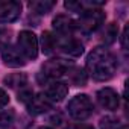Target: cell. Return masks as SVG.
<instances>
[{"instance_id":"obj_13","label":"cell","mask_w":129,"mask_h":129,"mask_svg":"<svg viewBox=\"0 0 129 129\" xmlns=\"http://www.w3.org/2000/svg\"><path fill=\"white\" fill-rule=\"evenodd\" d=\"M41 46H43V52L46 55H50L58 49V38L50 32H44L41 37Z\"/></svg>"},{"instance_id":"obj_7","label":"cell","mask_w":129,"mask_h":129,"mask_svg":"<svg viewBox=\"0 0 129 129\" xmlns=\"http://www.w3.org/2000/svg\"><path fill=\"white\" fill-rule=\"evenodd\" d=\"M53 29L61 37H72V34L78 29V23L67 15H58L53 18Z\"/></svg>"},{"instance_id":"obj_4","label":"cell","mask_w":129,"mask_h":129,"mask_svg":"<svg viewBox=\"0 0 129 129\" xmlns=\"http://www.w3.org/2000/svg\"><path fill=\"white\" fill-rule=\"evenodd\" d=\"M17 49L24 59H35L38 56V38L30 30H21L17 40Z\"/></svg>"},{"instance_id":"obj_6","label":"cell","mask_w":129,"mask_h":129,"mask_svg":"<svg viewBox=\"0 0 129 129\" xmlns=\"http://www.w3.org/2000/svg\"><path fill=\"white\" fill-rule=\"evenodd\" d=\"M21 14V3L15 0L0 2V23L15 21Z\"/></svg>"},{"instance_id":"obj_19","label":"cell","mask_w":129,"mask_h":129,"mask_svg":"<svg viewBox=\"0 0 129 129\" xmlns=\"http://www.w3.org/2000/svg\"><path fill=\"white\" fill-rule=\"evenodd\" d=\"M12 118H14V112L12 111L2 112V114H0V126H8V124H11Z\"/></svg>"},{"instance_id":"obj_1","label":"cell","mask_w":129,"mask_h":129,"mask_svg":"<svg viewBox=\"0 0 129 129\" xmlns=\"http://www.w3.org/2000/svg\"><path fill=\"white\" fill-rule=\"evenodd\" d=\"M117 58L105 47H96L87 58V70L96 81H108L117 72Z\"/></svg>"},{"instance_id":"obj_15","label":"cell","mask_w":129,"mask_h":129,"mask_svg":"<svg viewBox=\"0 0 129 129\" xmlns=\"http://www.w3.org/2000/svg\"><path fill=\"white\" fill-rule=\"evenodd\" d=\"M69 76H70V81L75 84V85H85V82H87V73H85V70L84 69H72L70 72H69Z\"/></svg>"},{"instance_id":"obj_18","label":"cell","mask_w":129,"mask_h":129,"mask_svg":"<svg viewBox=\"0 0 129 129\" xmlns=\"http://www.w3.org/2000/svg\"><path fill=\"white\" fill-rule=\"evenodd\" d=\"M117 120L115 118H111V117H106V118H102L100 121V127L102 129H117Z\"/></svg>"},{"instance_id":"obj_5","label":"cell","mask_w":129,"mask_h":129,"mask_svg":"<svg viewBox=\"0 0 129 129\" xmlns=\"http://www.w3.org/2000/svg\"><path fill=\"white\" fill-rule=\"evenodd\" d=\"M73 69L72 62L66 61V59H61V58H56V59H50L47 62L43 64L41 67V75L46 78V79H56V78H61L64 75H69V72Z\"/></svg>"},{"instance_id":"obj_8","label":"cell","mask_w":129,"mask_h":129,"mask_svg":"<svg viewBox=\"0 0 129 129\" xmlns=\"http://www.w3.org/2000/svg\"><path fill=\"white\" fill-rule=\"evenodd\" d=\"M97 102L103 109L114 111L118 108L120 99H118V94L112 88H102L97 91Z\"/></svg>"},{"instance_id":"obj_12","label":"cell","mask_w":129,"mask_h":129,"mask_svg":"<svg viewBox=\"0 0 129 129\" xmlns=\"http://www.w3.org/2000/svg\"><path fill=\"white\" fill-rule=\"evenodd\" d=\"M67 94H69V85L64 84V82H53V84H50V87H49V88L46 90V93H44V96H46L52 103L61 102Z\"/></svg>"},{"instance_id":"obj_9","label":"cell","mask_w":129,"mask_h":129,"mask_svg":"<svg viewBox=\"0 0 129 129\" xmlns=\"http://www.w3.org/2000/svg\"><path fill=\"white\" fill-rule=\"evenodd\" d=\"M58 47L67 55H72V56H81L84 53V44L73 38V37H61L58 38Z\"/></svg>"},{"instance_id":"obj_14","label":"cell","mask_w":129,"mask_h":129,"mask_svg":"<svg viewBox=\"0 0 129 129\" xmlns=\"http://www.w3.org/2000/svg\"><path fill=\"white\" fill-rule=\"evenodd\" d=\"M53 6H55V2H52V0H37V2L29 3V8L37 14H47Z\"/></svg>"},{"instance_id":"obj_23","label":"cell","mask_w":129,"mask_h":129,"mask_svg":"<svg viewBox=\"0 0 129 129\" xmlns=\"http://www.w3.org/2000/svg\"><path fill=\"white\" fill-rule=\"evenodd\" d=\"M126 38H127V26L124 27L123 35H121V44H123V47H124V49H126Z\"/></svg>"},{"instance_id":"obj_24","label":"cell","mask_w":129,"mask_h":129,"mask_svg":"<svg viewBox=\"0 0 129 129\" xmlns=\"http://www.w3.org/2000/svg\"><path fill=\"white\" fill-rule=\"evenodd\" d=\"M118 129H127V126H126V124H123V126H121V127H118Z\"/></svg>"},{"instance_id":"obj_20","label":"cell","mask_w":129,"mask_h":129,"mask_svg":"<svg viewBox=\"0 0 129 129\" xmlns=\"http://www.w3.org/2000/svg\"><path fill=\"white\" fill-rule=\"evenodd\" d=\"M32 97H34V93L30 90H23V91L18 93V100H21V102H26L27 103Z\"/></svg>"},{"instance_id":"obj_2","label":"cell","mask_w":129,"mask_h":129,"mask_svg":"<svg viewBox=\"0 0 129 129\" xmlns=\"http://www.w3.org/2000/svg\"><path fill=\"white\" fill-rule=\"evenodd\" d=\"M67 109H69V114L75 118V120H85L88 118L91 114H93V102L91 99L87 96V94H78L75 96L69 105H67Z\"/></svg>"},{"instance_id":"obj_22","label":"cell","mask_w":129,"mask_h":129,"mask_svg":"<svg viewBox=\"0 0 129 129\" xmlns=\"http://www.w3.org/2000/svg\"><path fill=\"white\" fill-rule=\"evenodd\" d=\"M70 129H94L93 126H90V124H84V123H78V124H75V126H72Z\"/></svg>"},{"instance_id":"obj_3","label":"cell","mask_w":129,"mask_h":129,"mask_svg":"<svg viewBox=\"0 0 129 129\" xmlns=\"http://www.w3.org/2000/svg\"><path fill=\"white\" fill-rule=\"evenodd\" d=\"M105 21V12L99 8H88L81 12V18L78 23V27H81L85 32H94L97 30L102 23Z\"/></svg>"},{"instance_id":"obj_25","label":"cell","mask_w":129,"mask_h":129,"mask_svg":"<svg viewBox=\"0 0 129 129\" xmlns=\"http://www.w3.org/2000/svg\"><path fill=\"white\" fill-rule=\"evenodd\" d=\"M40 129H52V127H49V126H43V127H40Z\"/></svg>"},{"instance_id":"obj_17","label":"cell","mask_w":129,"mask_h":129,"mask_svg":"<svg viewBox=\"0 0 129 129\" xmlns=\"http://www.w3.org/2000/svg\"><path fill=\"white\" fill-rule=\"evenodd\" d=\"M9 40H11V30L0 29V50L6 46H9Z\"/></svg>"},{"instance_id":"obj_21","label":"cell","mask_w":129,"mask_h":129,"mask_svg":"<svg viewBox=\"0 0 129 129\" xmlns=\"http://www.w3.org/2000/svg\"><path fill=\"white\" fill-rule=\"evenodd\" d=\"M8 103H9V96H8V93H6L5 90L0 88V108L6 106Z\"/></svg>"},{"instance_id":"obj_11","label":"cell","mask_w":129,"mask_h":129,"mask_svg":"<svg viewBox=\"0 0 129 129\" xmlns=\"http://www.w3.org/2000/svg\"><path fill=\"white\" fill-rule=\"evenodd\" d=\"M52 105H53V103H52V102L44 96V93H43V94L34 96V97L27 102V109H29L30 114L37 115V114H43V112H46L47 109H50Z\"/></svg>"},{"instance_id":"obj_16","label":"cell","mask_w":129,"mask_h":129,"mask_svg":"<svg viewBox=\"0 0 129 129\" xmlns=\"http://www.w3.org/2000/svg\"><path fill=\"white\" fill-rule=\"evenodd\" d=\"M117 34H118L117 24H115V23H111V24H108V27L105 29V32H103V38H102V40H103L106 44H111V43L115 41Z\"/></svg>"},{"instance_id":"obj_10","label":"cell","mask_w":129,"mask_h":129,"mask_svg":"<svg viewBox=\"0 0 129 129\" xmlns=\"http://www.w3.org/2000/svg\"><path fill=\"white\" fill-rule=\"evenodd\" d=\"M2 59L9 67H23L26 64V59L20 53V50L17 47H12L11 44L2 49Z\"/></svg>"}]
</instances>
